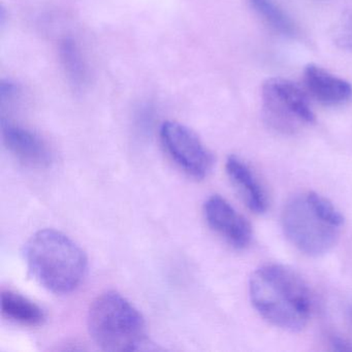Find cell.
I'll list each match as a JSON object with an SVG mask.
<instances>
[{
    "instance_id": "obj_1",
    "label": "cell",
    "mask_w": 352,
    "mask_h": 352,
    "mask_svg": "<svg viewBox=\"0 0 352 352\" xmlns=\"http://www.w3.org/2000/svg\"><path fill=\"white\" fill-rule=\"evenodd\" d=\"M249 296L255 310L274 327L298 333L310 320V289L286 265L271 263L255 270L249 280Z\"/></svg>"
},
{
    "instance_id": "obj_2",
    "label": "cell",
    "mask_w": 352,
    "mask_h": 352,
    "mask_svg": "<svg viewBox=\"0 0 352 352\" xmlns=\"http://www.w3.org/2000/svg\"><path fill=\"white\" fill-rule=\"evenodd\" d=\"M23 256L34 279L53 294L75 292L87 275V255L58 230L36 232L24 245Z\"/></svg>"
},
{
    "instance_id": "obj_3",
    "label": "cell",
    "mask_w": 352,
    "mask_h": 352,
    "mask_svg": "<svg viewBox=\"0 0 352 352\" xmlns=\"http://www.w3.org/2000/svg\"><path fill=\"white\" fill-rule=\"evenodd\" d=\"M88 331L94 343L104 351H137L147 344L143 315L119 292L98 296L90 306Z\"/></svg>"
},
{
    "instance_id": "obj_4",
    "label": "cell",
    "mask_w": 352,
    "mask_h": 352,
    "mask_svg": "<svg viewBox=\"0 0 352 352\" xmlns=\"http://www.w3.org/2000/svg\"><path fill=\"white\" fill-rule=\"evenodd\" d=\"M281 222L286 238L309 256L327 254L339 241L341 228L321 213L309 193L294 195L285 204Z\"/></svg>"
},
{
    "instance_id": "obj_5",
    "label": "cell",
    "mask_w": 352,
    "mask_h": 352,
    "mask_svg": "<svg viewBox=\"0 0 352 352\" xmlns=\"http://www.w3.org/2000/svg\"><path fill=\"white\" fill-rule=\"evenodd\" d=\"M261 98L265 119L277 131L294 133L300 125L314 122L315 116L306 94L289 80H265Z\"/></svg>"
},
{
    "instance_id": "obj_6",
    "label": "cell",
    "mask_w": 352,
    "mask_h": 352,
    "mask_svg": "<svg viewBox=\"0 0 352 352\" xmlns=\"http://www.w3.org/2000/svg\"><path fill=\"white\" fill-rule=\"evenodd\" d=\"M160 135L166 153L183 172L199 180L209 176L214 156L197 133L176 121H166Z\"/></svg>"
},
{
    "instance_id": "obj_7",
    "label": "cell",
    "mask_w": 352,
    "mask_h": 352,
    "mask_svg": "<svg viewBox=\"0 0 352 352\" xmlns=\"http://www.w3.org/2000/svg\"><path fill=\"white\" fill-rule=\"evenodd\" d=\"M204 215L208 226L234 248L245 249L250 245L251 224L223 197H210L204 204Z\"/></svg>"
},
{
    "instance_id": "obj_8",
    "label": "cell",
    "mask_w": 352,
    "mask_h": 352,
    "mask_svg": "<svg viewBox=\"0 0 352 352\" xmlns=\"http://www.w3.org/2000/svg\"><path fill=\"white\" fill-rule=\"evenodd\" d=\"M1 137L6 148L26 166L47 168L52 162L48 145L30 129L3 118Z\"/></svg>"
},
{
    "instance_id": "obj_9",
    "label": "cell",
    "mask_w": 352,
    "mask_h": 352,
    "mask_svg": "<svg viewBox=\"0 0 352 352\" xmlns=\"http://www.w3.org/2000/svg\"><path fill=\"white\" fill-rule=\"evenodd\" d=\"M304 83L309 94L323 106H341L352 98V86L316 65L304 69Z\"/></svg>"
},
{
    "instance_id": "obj_10",
    "label": "cell",
    "mask_w": 352,
    "mask_h": 352,
    "mask_svg": "<svg viewBox=\"0 0 352 352\" xmlns=\"http://www.w3.org/2000/svg\"><path fill=\"white\" fill-rule=\"evenodd\" d=\"M226 168L245 205L254 213H265L269 206L267 195L251 168L236 155L228 158Z\"/></svg>"
},
{
    "instance_id": "obj_11",
    "label": "cell",
    "mask_w": 352,
    "mask_h": 352,
    "mask_svg": "<svg viewBox=\"0 0 352 352\" xmlns=\"http://www.w3.org/2000/svg\"><path fill=\"white\" fill-rule=\"evenodd\" d=\"M1 313L10 321L26 327H38L46 320L42 307L13 290L1 292Z\"/></svg>"
},
{
    "instance_id": "obj_12",
    "label": "cell",
    "mask_w": 352,
    "mask_h": 352,
    "mask_svg": "<svg viewBox=\"0 0 352 352\" xmlns=\"http://www.w3.org/2000/svg\"><path fill=\"white\" fill-rule=\"evenodd\" d=\"M249 3L275 32L284 36L296 34V24L274 0H249Z\"/></svg>"
},
{
    "instance_id": "obj_13",
    "label": "cell",
    "mask_w": 352,
    "mask_h": 352,
    "mask_svg": "<svg viewBox=\"0 0 352 352\" xmlns=\"http://www.w3.org/2000/svg\"><path fill=\"white\" fill-rule=\"evenodd\" d=\"M60 57L65 72L73 83L83 84L86 79L85 65L77 45L71 38H65L61 43Z\"/></svg>"
},
{
    "instance_id": "obj_14",
    "label": "cell",
    "mask_w": 352,
    "mask_h": 352,
    "mask_svg": "<svg viewBox=\"0 0 352 352\" xmlns=\"http://www.w3.org/2000/svg\"><path fill=\"white\" fill-rule=\"evenodd\" d=\"M331 38L338 48L352 51V10L342 13L333 26Z\"/></svg>"
},
{
    "instance_id": "obj_15",
    "label": "cell",
    "mask_w": 352,
    "mask_h": 352,
    "mask_svg": "<svg viewBox=\"0 0 352 352\" xmlns=\"http://www.w3.org/2000/svg\"><path fill=\"white\" fill-rule=\"evenodd\" d=\"M19 94V87L16 85L14 82L10 80H3L0 86V100H1V104L5 106L7 102H12Z\"/></svg>"
},
{
    "instance_id": "obj_16",
    "label": "cell",
    "mask_w": 352,
    "mask_h": 352,
    "mask_svg": "<svg viewBox=\"0 0 352 352\" xmlns=\"http://www.w3.org/2000/svg\"><path fill=\"white\" fill-rule=\"evenodd\" d=\"M329 344L336 351H352V342L348 341L345 338L333 336L329 340Z\"/></svg>"
},
{
    "instance_id": "obj_17",
    "label": "cell",
    "mask_w": 352,
    "mask_h": 352,
    "mask_svg": "<svg viewBox=\"0 0 352 352\" xmlns=\"http://www.w3.org/2000/svg\"><path fill=\"white\" fill-rule=\"evenodd\" d=\"M349 313H350V318H351V321H352V305H351V307H350Z\"/></svg>"
}]
</instances>
